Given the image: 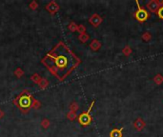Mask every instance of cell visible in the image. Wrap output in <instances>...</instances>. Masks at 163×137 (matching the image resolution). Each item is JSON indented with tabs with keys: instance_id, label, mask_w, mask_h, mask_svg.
Listing matches in <instances>:
<instances>
[{
	"instance_id": "277c9868",
	"label": "cell",
	"mask_w": 163,
	"mask_h": 137,
	"mask_svg": "<svg viewBox=\"0 0 163 137\" xmlns=\"http://www.w3.org/2000/svg\"><path fill=\"white\" fill-rule=\"evenodd\" d=\"M163 5V1H158V0H151L146 4V10L153 14H156L158 9Z\"/></svg>"
},
{
	"instance_id": "3957f363",
	"label": "cell",
	"mask_w": 163,
	"mask_h": 137,
	"mask_svg": "<svg viewBox=\"0 0 163 137\" xmlns=\"http://www.w3.org/2000/svg\"><path fill=\"white\" fill-rule=\"evenodd\" d=\"M94 105V101L92 102V104L90 105V108L89 110L86 111V112H82L78 117V122L80 123V125L82 126H89L90 124H91L92 122V116L91 114H90V112H91V110L93 109V107Z\"/></svg>"
},
{
	"instance_id": "30bf717a",
	"label": "cell",
	"mask_w": 163,
	"mask_h": 137,
	"mask_svg": "<svg viewBox=\"0 0 163 137\" xmlns=\"http://www.w3.org/2000/svg\"><path fill=\"white\" fill-rule=\"evenodd\" d=\"M132 48H131V47L130 46H125V47H124V48H123V50H122V53L124 54V55H125V56L126 57H128V56H130V55L132 54Z\"/></svg>"
},
{
	"instance_id": "7a4b0ae2",
	"label": "cell",
	"mask_w": 163,
	"mask_h": 137,
	"mask_svg": "<svg viewBox=\"0 0 163 137\" xmlns=\"http://www.w3.org/2000/svg\"><path fill=\"white\" fill-rule=\"evenodd\" d=\"M135 4L137 6V10L135 12V14H134L135 18L138 21V22H145V21H147L149 19V17H150L149 12L146 10L145 8L141 7L139 2L137 1V0L135 1Z\"/></svg>"
},
{
	"instance_id": "6da1fadb",
	"label": "cell",
	"mask_w": 163,
	"mask_h": 137,
	"mask_svg": "<svg viewBox=\"0 0 163 137\" xmlns=\"http://www.w3.org/2000/svg\"><path fill=\"white\" fill-rule=\"evenodd\" d=\"M43 62L53 74L59 79H62L75 68L78 63V58L66 45L59 43L46 55Z\"/></svg>"
},
{
	"instance_id": "8992f818",
	"label": "cell",
	"mask_w": 163,
	"mask_h": 137,
	"mask_svg": "<svg viewBox=\"0 0 163 137\" xmlns=\"http://www.w3.org/2000/svg\"><path fill=\"white\" fill-rule=\"evenodd\" d=\"M133 126H134V128H135V131H143L145 128L146 123H145V121L141 117H137L134 121V123H133Z\"/></svg>"
},
{
	"instance_id": "ba28073f",
	"label": "cell",
	"mask_w": 163,
	"mask_h": 137,
	"mask_svg": "<svg viewBox=\"0 0 163 137\" xmlns=\"http://www.w3.org/2000/svg\"><path fill=\"white\" fill-rule=\"evenodd\" d=\"M90 22H91L94 27H97V26H99L101 24L102 18L98 14H93L91 18H90Z\"/></svg>"
},
{
	"instance_id": "4fadbf2b",
	"label": "cell",
	"mask_w": 163,
	"mask_h": 137,
	"mask_svg": "<svg viewBox=\"0 0 163 137\" xmlns=\"http://www.w3.org/2000/svg\"><path fill=\"white\" fill-rule=\"evenodd\" d=\"M156 14H157V16L159 17L160 19H162L163 20V5L158 9V11H157V12H156Z\"/></svg>"
},
{
	"instance_id": "8fae6325",
	"label": "cell",
	"mask_w": 163,
	"mask_h": 137,
	"mask_svg": "<svg viewBox=\"0 0 163 137\" xmlns=\"http://www.w3.org/2000/svg\"><path fill=\"white\" fill-rule=\"evenodd\" d=\"M141 38H142V40L145 41V42H149L150 40L152 39V34L150 33L149 32H145L142 33V35H141Z\"/></svg>"
},
{
	"instance_id": "52a82bcc",
	"label": "cell",
	"mask_w": 163,
	"mask_h": 137,
	"mask_svg": "<svg viewBox=\"0 0 163 137\" xmlns=\"http://www.w3.org/2000/svg\"><path fill=\"white\" fill-rule=\"evenodd\" d=\"M123 127L120 128H114L110 132V137H123Z\"/></svg>"
},
{
	"instance_id": "9c48e42d",
	"label": "cell",
	"mask_w": 163,
	"mask_h": 137,
	"mask_svg": "<svg viewBox=\"0 0 163 137\" xmlns=\"http://www.w3.org/2000/svg\"><path fill=\"white\" fill-rule=\"evenodd\" d=\"M153 81H154V84H156V85H158V86L161 85V84L163 83V75H162L161 74H156V75H154V77Z\"/></svg>"
},
{
	"instance_id": "7c38bea8",
	"label": "cell",
	"mask_w": 163,
	"mask_h": 137,
	"mask_svg": "<svg viewBox=\"0 0 163 137\" xmlns=\"http://www.w3.org/2000/svg\"><path fill=\"white\" fill-rule=\"evenodd\" d=\"M100 46H101V44L98 41H96V40H93V42H92V44H91V48L93 50H97L98 49L100 48Z\"/></svg>"
},
{
	"instance_id": "5b68a950",
	"label": "cell",
	"mask_w": 163,
	"mask_h": 137,
	"mask_svg": "<svg viewBox=\"0 0 163 137\" xmlns=\"http://www.w3.org/2000/svg\"><path fill=\"white\" fill-rule=\"evenodd\" d=\"M31 104H32V99L27 94H24V95H22L18 99V106L22 109L29 108V107L31 106Z\"/></svg>"
}]
</instances>
